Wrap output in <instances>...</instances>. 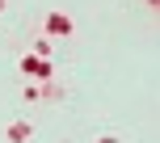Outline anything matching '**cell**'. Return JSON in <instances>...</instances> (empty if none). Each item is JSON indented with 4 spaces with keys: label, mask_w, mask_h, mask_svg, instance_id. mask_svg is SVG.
I'll return each mask as SVG.
<instances>
[{
    "label": "cell",
    "mask_w": 160,
    "mask_h": 143,
    "mask_svg": "<svg viewBox=\"0 0 160 143\" xmlns=\"http://www.w3.org/2000/svg\"><path fill=\"white\" fill-rule=\"evenodd\" d=\"M0 13H4V0H0Z\"/></svg>",
    "instance_id": "5"
},
{
    "label": "cell",
    "mask_w": 160,
    "mask_h": 143,
    "mask_svg": "<svg viewBox=\"0 0 160 143\" xmlns=\"http://www.w3.org/2000/svg\"><path fill=\"white\" fill-rule=\"evenodd\" d=\"M30 135H34V126H30V122H13V126H8V143H25Z\"/></svg>",
    "instance_id": "3"
},
{
    "label": "cell",
    "mask_w": 160,
    "mask_h": 143,
    "mask_svg": "<svg viewBox=\"0 0 160 143\" xmlns=\"http://www.w3.org/2000/svg\"><path fill=\"white\" fill-rule=\"evenodd\" d=\"M21 72H30V76H51V63H47V59L25 55V59H21Z\"/></svg>",
    "instance_id": "1"
},
{
    "label": "cell",
    "mask_w": 160,
    "mask_h": 143,
    "mask_svg": "<svg viewBox=\"0 0 160 143\" xmlns=\"http://www.w3.org/2000/svg\"><path fill=\"white\" fill-rule=\"evenodd\" d=\"M97 143H122L118 135H97Z\"/></svg>",
    "instance_id": "4"
},
{
    "label": "cell",
    "mask_w": 160,
    "mask_h": 143,
    "mask_svg": "<svg viewBox=\"0 0 160 143\" xmlns=\"http://www.w3.org/2000/svg\"><path fill=\"white\" fill-rule=\"evenodd\" d=\"M47 30H51V34H72V17L51 13V17H47Z\"/></svg>",
    "instance_id": "2"
}]
</instances>
